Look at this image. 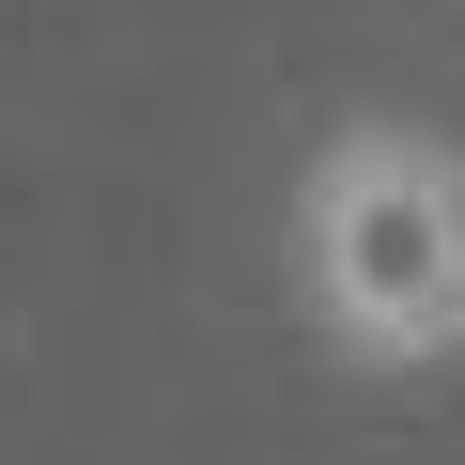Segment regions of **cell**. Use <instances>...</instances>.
<instances>
[{
	"label": "cell",
	"mask_w": 465,
	"mask_h": 465,
	"mask_svg": "<svg viewBox=\"0 0 465 465\" xmlns=\"http://www.w3.org/2000/svg\"><path fill=\"white\" fill-rule=\"evenodd\" d=\"M295 311L357 372H450L465 357V140L372 109L326 124L295 171Z\"/></svg>",
	"instance_id": "1"
}]
</instances>
